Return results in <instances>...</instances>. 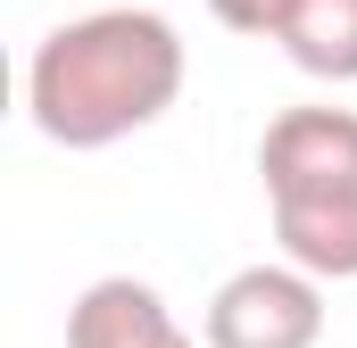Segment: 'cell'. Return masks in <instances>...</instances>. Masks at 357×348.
I'll return each mask as SVG.
<instances>
[{"label":"cell","mask_w":357,"mask_h":348,"mask_svg":"<svg viewBox=\"0 0 357 348\" xmlns=\"http://www.w3.org/2000/svg\"><path fill=\"white\" fill-rule=\"evenodd\" d=\"M183 33L150 0H100L75 25H50L25 58V116L59 150H108L150 133L183 100Z\"/></svg>","instance_id":"cell-1"},{"label":"cell","mask_w":357,"mask_h":348,"mask_svg":"<svg viewBox=\"0 0 357 348\" xmlns=\"http://www.w3.org/2000/svg\"><path fill=\"white\" fill-rule=\"evenodd\" d=\"M258 182L282 258L316 282H357V108H282L258 141Z\"/></svg>","instance_id":"cell-2"},{"label":"cell","mask_w":357,"mask_h":348,"mask_svg":"<svg viewBox=\"0 0 357 348\" xmlns=\"http://www.w3.org/2000/svg\"><path fill=\"white\" fill-rule=\"evenodd\" d=\"M199 340L208 348H316L324 340V282L291 258L241 265L216 282Z\"/></svg>","instance_id":"cell-3"},{"label":"cell","mask_w":357,"mask_h":348,"mask_svg":"<svg viewBox=\"0 0 357 348\" xmlns=\"http://www.w3.org/2000/svg\"><path fill=\"white\" fill-rule=\"evenodd\" d=\"M67 348H208V340L183 332L175 307H167L150 282L100 274V282L75 290V307H67Z\"/></svg>","instance_id":"cell-4"},{"label":"cell","mask_w":357,"mask_h":348,"mask_svg":"<svg viewBox=\"0 0 357 348\" xmlns=\"http://www.w3.org/2000/svg\"><path fill=\"white\" fill-rule=\"evenodd\" d=\"M282 58L316 84H357V0H282Z\"/></svg>","instance_id":"cell-5"},{"label":"cell","mask_w":357,"mask_h":348,"mask_svg":"<svg viewBox=\"0 0 357 348\" xmlns=\"http://www.w3.org/2000/svg\"><path fill=\"white\" fill-rule=\"evenodd\" d=\"M208 17H216L225 33H258V42H274V25H282V0H208Z\"/></svg>","instance_id":"cell-6"}]
</instances>
